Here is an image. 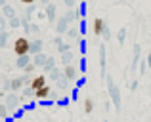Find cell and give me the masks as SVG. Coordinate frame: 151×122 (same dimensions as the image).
<instances>
[{
	"mask_svg": "<svg viewBox=\"0 0 151 122\" xmlns=\"http://www.w3.org/2000/svg\"><path fill=\"white\" fill-rule=\"evenodd\" d=\"M107 92H109V97L113 101V107L117 111H121V90H119V86L115 84V80L111 76L107 78Z\"/></svg>",
	"mask_w": 151,
	"mask_h": 122,
	"instance_id": "cell-1",
	"label": "cell"
},
{
	"mask_svg": "<svg viewBox=\"0 0 151 122\" xmlns=\"http://www.w3.org/2000/svg\"><path fill=\"white\" fill-rule=\"evenodd\" d=\"M14 52H15V56H25V54H31V40L27 36L15 38V42H14Z\"/></svg>",
	"mask_w": 151,
	"mask_h": 122,
	"instance_id": "cell-2",
	"label": "cell"
},
{
	"mask_svg": "<svg viewBox=\"0 0 151 122\" xmlns=\"http://www.w3.org/2000/svg\"><path fill=\"white\" fill-rule=\"evenodd\" d=\"M4 103L8 105V109H17L19 103H21V97L17 96V92H10V93H6V99H4Z\"/></svg>",
	"mask_w": 151,
	"mask_h": 122,
	"instance_id": "cell-3",
	"label": "cell"
},
{
	"mask_svg": "<svg viewBox=\"0 0 151 122\" xmlns=\"http://www.w3.org/2000/svg\"><path fill=\"white\" fill-rule=\"evenodd\" d=\"M50 96H52V88L48 84H44V86H40L38 90H35V99H38V101H46Z\"/></svg>",
	"mask_w": 151,
	"mask_h": 122,
	"instance_id": "cell-4",
	"label": "cell"
},
{
	"mask_svg": "<svg viewBox=\"0 0 151 122\" xmlns=\"http://www.w3.org/2000/svg\"><path fill=\"white\" fill-rule=\"evenodd\" d=\"M105 27H107V23H105V19H103V17H96V19H94L92 31H94V34H96V36H101L103 31H105Z\"/></svg>",
	"mask_w": 151,
	"mask_h": 122,
	"instance_id": "cell-5",
	"label": "cell"
},
{
	"mask_svg": "<svg viewBox=\"0 0 151 122\" xmlns=\"http://www.w3.org/2000/svg\"><path fill=\"white\" fill-rule=\"evenodd\" d=\"M69 25H71V23H69V19H67L65 15L59 17L58 21H55V33H58V34H65L67 31H69Z\"/></svg>",
	"mask_w": 151,
	"mask_h": 122,
	"instance_id": "cell-6",
	"label": "cell"
},
{
	"mask_svg": "<svg viewBox=\"0 0 151 122\" xmlns=\"http://www.w3.org/2000/svg\"><path fill=\"white\" fill-rule=\"evenodd\" d=\"M23 86H27L25 74H23V76H14L12 78V92H21Z\"/></svg>",
	"mask_w": 151,
	"mask_h": 122,
	"instance_id": "cell-7",
	"label": "cell"
},
{
	"mask_svg": "<svg viewBox=\"0 0 151 122\" xmlns=\"http://www.w3.org/2000/svg\"><path fill=\"white\" fill-rule=\"evenodd\" d=\"M44 84H48V78H46V74H37V76H33L31 78V88L33 90H38L40 86H44Z\"/></svg>",
	"mask_w": 151,
	"mask_h": 122,
	"instance_id": "cell-8",
	"label": "cell"
},
{
	"mask_svg": "<svg viewBox=\"0 0 151 122\" xmlns=\"http://www.w3.org/2000/svg\"><path fill=\"white\" fill-rule=\"evenodd\" d=\"M44 15H46V19H48L50 23H54V21H58V19H55V15H58V6H55V4H48V6H46V10H44Z\"/></svg>",
	"mask_w": 151,
	"mask_h": 122,
	"instance_id": "cell-9",
	"label": "cell"
},
{
	"mask_svg": "<svg viewBox=\"0 0 151 122\" xmlns=\"http://www.w3.org/2000/svg\"><path fill=\"white\" fill-rule=\"evenodd\" d=\"M33 61V54H25V56H17V61H15V69H25V65Z\"/></svg>",
	"mask_w": 151,
	"mask_h": 122,
	"instance_id": "cell-10",
	"label": "cell"
},
{
	"mask_svg": "<svg viewBox=\"0 0 151 122\" xmlns=\"http://www.w3.org/2000/svg\"><path fill=\"white\" fill-rule=\"evenodd\" d=\"M63 74H65L69 80H75V78L78 76V69L75 65H71V63L69 65H63Z\"/></svg>",
	"mask_w": 151,
	"mask_h": 122,
	"instance_id": "cell-11",
	"label": "cell"
},
{
	"mask_svg": "<svg viewBox=\"0 0 151 122\" xmlns=\"http://www.w3.org/2000/svg\"><path fill=\"white\" fill-rule=\"evenodd\" d=\"M42 50H44V42H42L40 38H37V40L31 42V54H33V56L35 54H40Z\"/></svg>",
	"mask_w": 151,
	"mask_h": 122,
	"instance_id": "cell-12",
	"label": "cell"
},
{
	"mask_svg": "<svg viewBox=\"0 0 151 122\" xmlns=\"http://www.w3.org/2000/svg\"><path fill=\"white\" fill-rule=\"evenodd\" d=\"M61 76H63V69H59V67H54V69L48 73V78H50V80H54V82H58Z\"/></svg>",
	"mask_w": 151,
	"mask_h": 122,
	"instance_id": "cell-13",
	"label": "cell"
},
{
	"mask_svg": "<svg viewBox=\"0 0 151 122\" xmlns=\"http://www.w3.org/2000/svg\"><path fill=\"white\" fill-rule=\"evenodd\" d=\"M33 61H35V65H37V67H44L46 61H48V57L40 52V54H35V56H33Z\"/></svg>",
	"mask_w": 151,
	"mask_h": 122,
	"instance_id": "cell-14",
	"label": "cell"
},
{
	"mask_svg": "<svg viewBox=\"0 0 151 122\" xmlns=\"http://www.w3.org/2000/svg\"><path fill=\"white\" fill-rule=\"evenodd\" d=\"M73 59H75V54L71 52V50H65V52H61V65H69Z\"/></svg>",
	"mask_w": 151,
	"mask_h": 122,
	"instance_id": "cell-15",
	"label": "cell"
},
{
	"mask_svg": "<svg viewBox=\"0 0 151 122\" xmlns=\"http://www.w3.org/2000/svg\"><path fill=\"white\" fill-rule=\"evenodd\" d=\"M2 15H4V17H8V19H12L14 15H17V14H15L14 6H10V4H6V6H2Z\"/></svg>",
	"mask_w": 151,
	"mask_h": 122,
	"instance_id": "cell-16",
	"label": "cell"
},
{
	"mask_svg": "<svg viewBox=\"0 0 151 122\" xmlns=\"http://www.w3.org/2000/svg\"><path fill=\"white\" fill-rule=\"evenodd\" d=\"M105 46H100V67H101V74L105 76Z\"/></svg>",
	"mask_w": 151,
	"mask_h": 122,
	"instance_id": "cell-17",
	"label": "cell"
},
{
	"mask_svg": "<svg viewBox=\"0 0 151 122\" xmlns=\"http://www.w3.org/2000/svg\"><path fill=\"white\" fill-rule=\"evenodd\" d=\"M82 107H84V113H86V115H90V113L94 111V99H92V97H84Z\"/></svg>",
	"mask_w": 151,
	"mask_h": 122,
	"instance_id": "cell-18",
	"label": "cell"
},
{
	"mask_svg": "<svg viewBox=\"0 0 151 122\" xmlns=\"http://www.w3.org/2000/svg\"><path fill=\"white\" fill-rule=\"evenodd\" d=\"M8 38H10V31H0V48L8 46Z\"/></svg>",
	"mask_w": 151,
	"mask_h": 122,
	"instance_id": "cell-19",
	"label": "cell"
},
{
	"mask_svg": "<svg viewBox=\"0 0 151 122\" xmlns=\"http://www.w3.org/2000/svg\"><path fill=\"white\" fill-rule=\"evenodd\" d=\"M69 82H71V80H69V78L65 76V74H63V76H61V78L58 80V88H59V90L63 92V90H67V88H69Z\"/></svg>",
	"mask_w": 151,
	"mask_h": 122,
	"instance_id": "cell-20",
	"label": "cell"
},
{
	"mask_svg": "<svg viewBox=\"0 0 151 122\" xmlns=\"http://www.w3.org/2000/svg\"><path fill=\"white\" fill-rule=\"evenodd\" d=\"M67 38H71V40H77L78 38V34H81V31L78 29H75V27H69V31H67Z\"/></svg>",
	"mask_w": 151,
	"mask_h": 122,
	"instance_id": "cell-21",
	"label": "cell"
},
{
	"mask_svg": "<svg viewBox=\"0 0 151 122\" xmlns=\"http://www.w3.org/2000/svg\"><path fill=\"white\" fill-rule=\"evenodd\" d=\"M8 25H10V29H17V27H21V19L17 15H14L12 19H8Z\"/></svg>",
	"mask_w": 151,
	"mask_h": 122,
	"instance_id": "cell-22",
	"label": "cell"
},
{
	"mask_svg": "<svg viewBox=\"0 0 151 122\" xmlns=\"http://www.w3.org/2000/svg\"><path fill=\"white\" fill-rule=\"evenodd\" d=\"M10 109H8L6 103H0V118H10Z\"/></svg>",
	"mask_w": 151,
	"mask_h": 122,
	"instance_id": "cell-23",
	"label": "cell"
},
{
	"mask_svg": "<svg viewBox=\"0 0 151 122\" xmlns=\"http://www.w3.org/2000/svg\"><path fill=\"white\" fill-rule=\"evenodd\" d=\"M65 17L69 19V23L77 21V19H78V14H77V10H69V11H67V14H65Z\"/></svg>",
	"mask_w": 151,
	"mask_h": 122,
	"instance_id": "cell-24",
	"label": "cell"
},
{
	"mask_svg": "<svg viewBox=\"0 0 151 122\" xmlns=\"http://www.w3.org/2000/svg\"><path fill=\"white\" fill-rule=\"evenodd\" d=\"M54 67H55V59H54V57H48V61H46V65L42 67V69H44L46 73H50V71L54 69Z\"/></svg>",
	"mask_w": 151,
	"mask_h": 122,
	"instance_id": "cell-25",
	"label": "cell"
},
{
	"mask_svg": "<svg viewBox=\"0 0 151 122\" xmlns=\"http://www.w3.org/2000/svg\"><path fill=\"white\" fill-rule=\"evenodd\" d=\"M117 40H119V44H124V40H126V29L124 27L117 33Z\"/></svg>",
	"mask_w": 151,
	"mask_h": 122,
	"instance_id": "cell-26",
	"label": "cell"
},
{
	"mask_svg": "<svg viewBox=\"0 0 151 122\" xmlns=\"http://www.w3.org/2000/svg\"><path fill=\"white\" fill-rule=\"evenodd\" d=\"M35 69H37V65H35V61H31L29 65H25V69H21L25 74H33L35 73Z\"/></svg>",
	"mask_w": 151,
	"mask_h": 122,
	"instance_id": "cell-27",
	"label": "cell"
},
{
	"mask_svg": "<svg viewBox=\"0 0 151 122\" xmlns=\"http://www.w3.org/2000/svg\"><path fill=\"white\" fill-rule=\"evenodd\" d=\"M29 15H23V19H21V27L25 29V33H29V27H31V21H29Z\"/></svg>",
	"mask_w": 151,
	"mask_h": 122,
	"instance_id": "cell-28",
	"label": "cell"
},
{
	"mask_svg": "<svg viewBox=\"0 0 151 122\" xmlns=\"http://www.w3.org/2000/svg\"><path fill=\"white\" fill-rule=\"evenodd\" d=\"M8 17H4V15H0V31H6L8 29Z\"/></svg>",
	"mask_w": 151,
	"mask_h": 122,
	"instance_id": "cell-29",
	"label": "cell"
},
{
	"mask_svg": "<svg viewBox=\"0 0 151 122\" xmlns=\"http://www.w3.org/2000/svg\"><path fill=\"white\" fill-rule=\"evenodd\" d=\"M55 48H58V52H59V54H61V52H65V50H71V46L67 44V42H61V44L55 46Z\"/></svg>",
	"mask_w": 151,
	"mask_h": 122,
	"instance_id": "cell-30",
	"label": "cell"
},
{
	"mask_svg": "<svg viewBox=\"0 0 151 122\" xmlns=\"http://www.w3.org/2000/svg\"><path fill=\"white\" fill-rule=\"evenodd\" d=\"M101 38H103V40H105V42H109V38H111V31H109V25L105 27V31H103Z\"/></svg>",
	"mask_w": 151,
	"mask_h": 122,
	"instance_id": "cell-31",
	"label": "cell"
},
{
	"mask_svg": "<svg viewBox=\"0 0 151 122\" xmlns=\"http://www.w3.org/2000/svg\"><path fill=\"white\" fill-rule=\"evenodd\" d=\"M33 10H35V6H33V4H27V10H25V15H29V17H31V15H33Z\"/></svg>",
	"mask_w": 151,
	"mask_h": 122,
	"instance_id": "cell-32",
	"label": "cell"
},
{
	"mask_svg": "<svg viewBox=\"0 0 151 122\" xmlns=\"http://www.w3.org/2000/svg\"><path fill=\"white\" fill-rule=\"evenodd\" d=\"M31 33H40V29H38V25H35V23H31V27H29V34Z\"/></svg>",
	"mask_w": 151,
	"mask_h": 122,
	"instance_id": "cell-33",
	"label": "cell"
},
{
	"mask_svg": "<svg viewBox=\"0 0 151 122\" xmlns=\"http://www.w3.org/2000/svg\"><path fill=\"white\" fill-rule=\"evenodd\" d=\"M61 42H63V34H58V36L54 38V44H55V46H59Z\"/></svg>",
	"mask_w": 151,
	"mask_h": 122,
	"instance_id": "cell-34",
	"label": "cell"
},
{
	"mask_svg": "<svg viewBox=\"0 0 151 122\" xmlns=\"http://www.w3.org/2000/svg\"><path fill=\"white\" fill-rule=\"evenodd\" d=\"M77 14H78V19H81L82 15H84V6H78L77 8Z\"/></svg>",
	"mask_w": 151,
	"mask_h": 122,
	"instance_id": "cell-35",
	"label": "cell"
},
{
	"mask_svg": "<svg viewBox=\"0 0 151 122\" xmlns=\"http://www.w3.org/2000/svg\"><path fill=\"white\" fill-rule=\"evenodd\" d=\"M65 2V6H69V8H73L75 4H77V0H63Z\"/></svg>",
	"mask_w": 151,
	"mask_h": 122,
	"instance_id": "cell-36",
	"label": "cell"
},
{
	"mask_svg": "<svg viewBox=\"0 0 151 122\" xmlns=\"http://www.w3.org/2000/svg\"><path fill=\"white\" fill-rule=\"evenodd\" d=\"M6 99V90H0V101Z\"/></svg>",
	"mask_w": 151,
	"mask_h": 122,
	"instance_id": "cell-37",
	"label": "cell"
},
{
	"mask_svg": "<svg viewBox=\"0 0 151 122\" xmlns=\"http://www.w3.org/2000/svg\"><path fill=\"white\" fill-rule=\"evenodd\" d=\"M136 88H138V80H134L132 84H130V90H132V92H134V90H136Z\"/></svg>",
	"mask_w": 151,
	"mask_h": 122,
	"instance_id": "cell-38",
	"label": "cell"
},
{
	"mask_svg": "<svg viewBox=\"0 0 151 122\" xmlns=\"http://www.w3.org/2000/svg\"><path fill=\"white\" fill-rule=\"evenodd\" d=\"M145 61H147V67H151V52L147 54V59H145Z\"/></svg>",
	"mask_w": 151,
	"mask_h": 122,
	"instance_id": "cell-39",
	"label": "cell"
},
{
	"mask_svg": "<svg viewBox=\"0 0 151 122\" xmlns=\"http://www.w3.org/2000/svg\"><path fill=\"white\" fill-rule=\"evenodd\" d=\"M21 2H23V4L27 6V4H35V0H21Z\"/></svg>",
	"mask_w": 151,
	"mask_h": 122,
	"instance_id": "cell-40",
	"label": "cell"
},
{
	"mask_svg": "<svg viewBox=\"0 0 151 122\" xmlns=\"http://www.w3.org/2000/svg\"><path fill=\"white\" fill-rule=\"evenodd\" d=\"M0 6H6V0H0Z\"/></svg>",
	"mask_w": 151,
	"mask_h": 122,
	"instance_id": "cell-41",
	"label": "cell"
},
{
	"mask_svg": "<svg viewBox=\"0 0 151 122\" xmlns=\"http://www.w3.org/2000/svg\"><path fill=\"white\" fill-rule=\"evenodd\" d=\"M0 67H2V57H0Z\"/></svg>",
	"mask_w": 151,
	"mask_h": 122,
	"instance_id": "cell-42",
	"label": "cell"
}]
</instances>
